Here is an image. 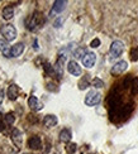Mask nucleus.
<instances>
[{"label": "nucleus", "instance_id": "obj_1", "mask_svg": "<svg viewBox=\"0 0 138 154\" xmlns=\"http://www.w3.org/2000/svg\"><path fill=\"white\" fill-rule=\"evenodd\" d=\"M43 23V18H42V14L39 11H36L33 13V15L29 17V19L27 20V28L29 30H34L37 27H39Z\"/></svg>", "mask_w": 138, "mask_h": 154}, {"label": "nucleus", "instance_id": "obj_2", "mask_svg": "<svg viewBox=\"0 0 138 154\" xmlns=\"http://www.w3.org/2000/svg\"><path fill=\"white\" fill-rule=\"evenodd\" d=\"M100 101H101V95H100V92L95 91V90L90 91L86 95V97H85V104L88 106H95V105L99 104Z\"/></svg>", "mask_w": 138, "mask_h": 154}, {"label": "nucleus", "instance_id": "obj_3", "mask_svg": "<svg viewBox=\"0 0 138 154\" xmlns=\"http://www.w3.org/2000/svg\"><path fill=\"white\" fill-rule=\"evenodd\" d=\"M2 33L6 41H14L17 38V29L10 24H6L2 28Z\"/></svg>", "mask_w": 138, "mask_h": 154}, {"label": "nucleus", "instance_id": "obj_4", "mask_svg": "<svg viewBox=\"0 0 138 154\" xmlns=\"http://www.w3.org/2000/svg\"><path fill=\"white\" fill-rule=\"evenodd\" d=\"M123 51H124L123 42L114 41L113 43H111V46H110V54H111V57H114V58H117V57H120V54L123 53Z\"/></svg>", "mask_w": 138, "mask_h": 154}, {"label": "nucleus", "instance_id": "obj_5", "mask_svg": "<svg viewBox=\"0 0 138 154\" xmlns=\"http://www.w3.org/2000/svg\"><path fill=\"white\" fill-rule=\"evenodd\" d=\"M127 68H128V63H127L126 61H119V62H117L113 67H111L110 73H111V75H114V76L122 75Z\"/></svg>", "mask_w": 138, "mask_h": 154}, {"label": "nucleus", "instance_id": "obj_6", "mask_svg": "<svg viewBox=\"0 0 138 154\" xmlns=\"http://www.w3.org/2000/svg\"><path fill=\"white\" fill-rule=\"evenodd\" d=\"M96 62V54L93 52H88L82 57V65L86 68H91Z\"/></svg>", "mask_w": 138, "mask_h": 154}, {"label": "nucleus", "instance_id": "obj_7", "mask_svg": "<svg viewBox=\"0 0 138 154\" xmlns=\"http://www.w3.org/2000/svg\"><path fill=\"white\" fill-rule=\"evenodd\" d=\"M11 140H13V143L18 146V148H22V144H23V134H22V131L14 128V129L11 130Z\"/></svg>", "mask_w": 138, "mask_h": 154}, {"label": "nucleus", "instance_id": "obj_8", "mask_svg": "<svg viewBox=\"0 0 138 154\" xmlns=\"http://www.w3.org/2000/svg\"><path fill=\"white\" fill-rule=\"evenodd\" d=\"M66 2L63 0H56L53 3V6H52V10H51V17H53L55 14H58V13H62V10L66 8Z\"/></svg>", "mask_w": 138, "mask_h": 154}, {"label": "nucleus", "instance_id": "obj_9", "mask_svg": "<svg viewBox=\"0 0 138 154\" xmlns=\"http://www.w3.org/2000/svg\"><path fill=\"white\" fill-rule=\"evenodd\" d=\"M67 71H69L72 76H80V75H81V67L77 65V62L70 61L69 65H67Z\"/></svg>", "mask_w": 138, "mask_h": 154}, {"label": "nucleus", "instance_id": "obj_10", "mask_svg": "<svg viewBox=\"0 0 138 154\" xmlns=\"http://www.w3.org/2000/svg\"><path fill=\"white\" fill-rule=\"evenodd\" d=\"M8 97L11 100V101H15L17 99H18V96H19V92H21V88H19L17 85H10L9 87H8Z\"/></svg>", "mask_w": 138, "mask_h": 154}, {"label": "nucleus", "instance_id": "obj_11", "mask_svg": "<svg viewBox=\"0 0 138 154\" xmlns=\"http://www.w3.org/2000/svg\"><path fill=\"white\" fill-rule=\"evenodd\" d=\"M28 105H29V107L32 109V110H34V111L42 110L43 109V104L39 102V100L36 97V96H30V97L28 99Z\"/></svg>", "mask_w": 138, "mask_h": 154}, {"label": "nucleus", "instance_id": "obj_12", "mask_svg": "<svg viewBox=\"0 0 138 154\" xmlns=\"http://www.w3.org/2000/svg\"><path fill=\"white\" fill-rule=\"evenodd\" d=\"M41 145H42V142H41V138L38 135H33L28 139V146L30 149L37 150V149L41 148Z\"/></svg>", "mask_w": 138, "mask_h": 154}, {"label": "nucleus", "instance_id": "obj_13", "mask_svg": "<svg viewBox=\"0 0 138 154\" xmlns=\"http://www.w3.org/2000/svg\"><path fill=\"white\" fill-rule=\"evenodd\" d=\"M0 51H2L5 57H11V49L6 39H0Z\"/></svg>", "mask_w": 138, "mask_h": 154}, {"label": "nucleus", "instance_id": "obj_14", "mask_svg": "<svg viewBox=\"0 0 138 154\" xmlns=\"http://www.w3.org/2000/svg\"><path fill=\"white\" fill-rule=\"evenodd\" d=\"M57 116H55V115H46L43 119V124L46 128H52L57 124Z\"/></svg>", "mask_w": 138, "mask_h": 154}, {"label": "nucleus", "instance_id": "obj_15", "mask_svg": "<svg viewBox=\"0 0 138 154\" xmlns=\"http://www.w3.org/2000/svg\"><path fill=\"white\" fill-rule=\"evenodd\" d=\"M24 51V44L23 43H17L11 47V57H19Z\"/></svg>", "mask_w": 138, "mask_h": 154}, {"label": "nucleus", "instance_id": "obj_16", "mask_svg": "<svg viewBox=\"0 0 138 154\" xmlns=\"http://www.w3.org/2000/svg\"><path fill=\"white\" fill-rule=\"evenodd\" d=\"M71 131L69 129H62L61 133H60V140L63 143H69L71 140Z\"/></svg>", "mask_w": 138, "mask_h": 154}, {"label": "nucleus", "instance_id": "obj_17", "mask_svg": "<svg viewBox=\"0 0 138 154\" xmlns=\"http://www.w3.org/2000/svg\"><path fill=\"white\" fill-rule=\"evenodd\" d=\"M14 17V10H13L11 6H5L3 9V18L5 20H10V19Z\"/></svg>", "mask_w": 138, "mask_h": 154}, {"label": "nucleus", "instance_id": "obj_18", "mask_svg": "<svg viewBox=\"0 0 138 154\" xmlns=\"http://www.w3.org/2000/svg\"><path fill=\"white\" fill-rule=\"evenodd\" d=\"M86 53H88V52H86V51H85L84 48H77L75 52H74V56H75V58H81V60H82V57L86 54Z\"/></svg>", "mask_w": 138, "mask_h": 154}, {"label": "nucleus", "instance_id": "obj_19", "mask_svg": "<svg viewBox=\"0 0 138 154\" xmlns=\"http://www.w3.org/2000/svg\"><path fill=\"white\" fill-rule=\"evenodd\" d=\"M43 68H44V72L47 73V75L55 73V67H52V65H51V63H48V62H46V63H44Z\"/></svg>", "mask_w": 138, "mask_h": 154}, {"label": "nucleus", "instance_id": "obj_20", "mask_svg": "<svg viewBox=\"0 0 138 154\" xmlns=\"http://www.w3.org/2000/svg\"><path fill=\"white\" fill-rule=\"evenodd\" d=\"M76 149H77V145H76L75 143H69V144L66 145V152H67V154H74V153L76 152Z\"/></svg>", "mask_w": 138, "mask_h": 154}, {"label": "nucleus", "instance_id": "obj_21", "mask_svg": "<svg viewBox=\"0 0 138 154\" xmlns=\"http://www.w3.org/2000/svg\"><path fill=\"white\" fill-rule=\"evenodd\" d=\"M5 121H6V124H9V125L14 124V121H15L14 114H13V112H8V114H6L5 115Z\"/></svg>", "mask_w": 138, "mask_h": 154}, {"label": "nucleus", "instance_id": "obj_22", "mask_svg": "<svg viewBox=\"0 0 138 154\" xmlns=\"http://www.w3.org/2000/svg\"><path fill=\"white\" fill-rule=\"evenodd\" d=\"M91 85H93L95 88H101V87L104 86V82H103L100 79H98V77H96V79H94V80H93V82H91Z\"/></svg>", "mask_w": 138, "mask_h": 154}, {"label": "nucleus", "instance_id": "obj_23", "mask_svg": "<svg viewBox=\"0 0 138 154\" xmlns=\"http://www.w3.org/2000/svg\"><path fill=\"white\" fill-rule=\"evenodd\" d=\"M89 86V81H88V77H84V79L79 82V88L80 90H85Z\"/></svg>", "mask_w": 138, "mask_h": 154}, {"label": "nucleus", "instance_id": "obj_24", "mask_svg": "<svg viewBox=\"0 0 138 154\" xmlns=\"http://www.w3.org/2000/svg\"><path fill=\"white\" fill-rule=\"evenodd\" d=\"M130 58L132 61H138V47H134L130 51Z\"/></svg>", "mask_w": 138, "mask_h": 154}, {"label": "nucleus", "instance_id": "obj_25", "mask_svg": "<svg viewBox=\"0 0 138 154\" xmlns=\"http://www.w3.org/2000/svg\"><path fill=\"white\" fill-rule=\"evenodd\" d=\"M99 46H100V39L99 38H95V39H93L91 43H90V47H93V48H98Z\"/></svg>", "mask_w": 138, "mask_h": 154}, {"label": "nucleus", "instance_id": "obj_26", "mask_svg": "<svg viewBox=\"0 0 138 154\" xmlns=\"http://www.w3.org/2000/svg\"><path fill=\"white\" fill-rule=\"evenodd\" d=\"M28 121H29V123H33V124H36L37 121H38L37 115H34V114H29V115H28Z\"/></svg>", "mask_w": 138, "mask_h": 154}, {"label": "nucleus", "instance_id": "obj_27", "mask_svg": "<svg viewBox=\"0 0 138 154\" xmlns=\"http://www.w3.org/2000/svg\"><path fill=\"white\" fill-rule=\"evenodd\" d=\"M132 86H134V87L132 88V92H133V94H137V92H138V80H133Z\"/></svg>", "mask_w": 138, "mask_h": 154}, {"label": "nucleus", "instance_id": "obj_28", "mask_svg": "<svg viewBox=\"0 0 138 154\" xmlns=\"http://www.w3.org/2000/svg\"><path fill=\"white\" fill-rule=\"evenodd\" d=\"M53 86H56V85H53V83H47V88L50 90V91H57V88L56 87H53Z\"/></svg>", "mask_w": 138, "mask_h": 154}, {"label": "nucleus", "instance_id": "obj_29", "mask_svg": "<svg viewBox=\"0 0 138 154\" xmlns=\"http://www.w3.org/2000/svg\"><path fill=\"white\" fill-rule=\"evenodd\" d=\"M3 99H4V91L0 90V105H2V102H3Z\"/></svg>", "mask_w": 138, "mask_h": 154}, {"label": "nucleus", "instance_id": "obj_30", "mask_svg": "<svg viewBox=\"0 0 138 154\" xmlns=\"http://www.w3.org/2000/svg\"><path fill=\"white\" fill-rule=\"evenodd\" d=\"M61 22H62V19H58V20H56V22H55V27H56V28L61 27V25H60V24H61Z\"/></svg>", "mask_w": 138, "mask_h": 154}, {"label": "nucleus", "instance_id": "obj_31", "mask_svg": "<svg viewBox=\"0 0 138 154\" xmlns=\"http://www.w3.org/2000/svg\"><path fill=\"white\" fill-rule=\"evenodd\" d=\"M3 130H5V125H4L3 121L0 120V131H3Z\"/></svg>", "mask_w": 138, "mask_h": 154}, {"label": "nucleus", "instance_id": "obj_32", "mask_svg": "<svg viewBox=\"0 0 138 154\" xmlns=\"http://www.w3.org/2000/svg\"><path fill=\"white\" fill-rule=\"evenodd\" d=\"M23 154H27V153H23Z\"/></svg>", "mask_w": 138, "mask_h": 154}]
</instances>
